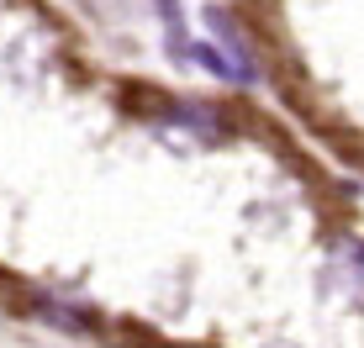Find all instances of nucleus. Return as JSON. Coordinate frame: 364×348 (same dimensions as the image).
<instances>
[{
    "mask_svg": "<svg viewBox=\"0 0 364 348\" xmlns=\"http://www.w3.org/2000/svg\"><path fill=\"white\" fill-rule=\"evenodd\" d=\"M159 11H164V32H169V48L174 53H185V16H180V0H159Z\"/></svg>",
    "mask_w": 364,
    "mask_h": 348,
    "instance_id": "f257e3e1",
    "label": "nucleus"
}]
</instances>
